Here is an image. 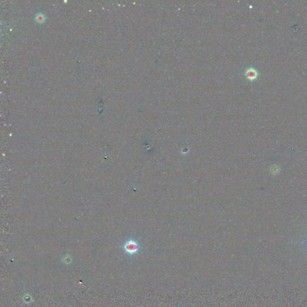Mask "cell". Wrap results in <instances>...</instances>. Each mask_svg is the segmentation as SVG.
I'll use <instances>...</instances> for the list:
<instances>
[{
	"label": "cell",
	"mask_w": 307,
	"mask_h": 307,
	"mask_svg": "<svg viewBox=\"0 0 307 307\" xmlns=\"http://www.w3.org/2000/svg\"><path fill=\"white\" fill-rule=\"evenodd\" d=\"M123 248L127 254L133 255L138 252L140 248V246L137 242L136 240L130 239L125 243L123 246Z\"/></svg>",
	"instance_id": "1"
},
{
	"label": "cell",
	"mask_w": 307,
	"mask_h": 307,
	"mask_svg": "<svg viewBox=\"0 0 307 307\" xmlns=\"http://www.w3.org/2000/svg\"><path fill=\"white\" fill-rule=\"evenodd\" d=\"M245 75L248 80L252 81L257 78L258 73L255 68L251 67L246 70Z\"/></svg>",
	"instance_id": "2"
}]
</instances>
